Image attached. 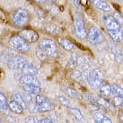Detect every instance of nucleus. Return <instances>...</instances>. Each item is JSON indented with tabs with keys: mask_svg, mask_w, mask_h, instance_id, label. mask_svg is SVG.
<instances>
[{
	"mask_svg": "<svg viewBox=\"0 0 123 123\" xmlns=\"http://www.w3.org/2000/svg\"><path fill=\"white\" fill-rule=\"evenodd\" d=\"M100 92L105 96H109L112 93V88L108 84H105L100 88Z\"/></svg>",
	"mask_w": 123,
	"mask_h": 123,
	"instance_id": "nucleus-23",
	"label": "nucleus"
},
{
	"mask_svg": "<svg viewBox=\"0 0 123 123\" xmlns=\"http://www.w3.org/2000/svg\"><path fill=\"white\" fill-rule=\"evenodd\" d=\"M27 60L21 55H15L7 62V67L11 70H21L25 64Z\"/></svg>",
	"mask_w": 123,
	"mask_h": 123,
	"instance_id": "nucleus-9",
	"label": "nucleus"
},
{
	"mask_svg": "<svg viewBox=\"0 0 123 123\" xmlns=\"http://www.w3.org/2000/svg\"><path fill=\"white\" fill-rule=\"evenodd\" d=\"M25 123H36V118L34 117H28L25 120Z\"/></svg>",
	"mask_w": 123,
	"mask_h": 123,
	"instance_id": "nucleus-33",
	"label": "nucleus"
},
{
	"mask_svg": "<svg viewBox=\"0 0 123 123\" xmlns=\"http://www.w3.org/2000/svg\"><path fill=\"white\" fill-rule=\"evenodd\" d=\"M37 123H54V121L49 118H42L41 120H38Z\"/></svg>",
	"mask_w": 123,
	"mask_h": 123,
	"instance_id": "nucleus-34",
	"label": "nucleus"
},
{
	"mask_svg": "<svg viewBox=\"0 0 123 123\" xmlns=\"http://www.w3.org/2000/svg\"><path fill=\"white\" fill-rule=\"evenodd\" d=\"M56 100L61 104L62 106H64L65 107L70 108L71 106L70 101L67 99L64 96H56Z\"/></svg>",
	"mask_w": 123,
	"mask_h": 123,
	"instance_id": "nucleus-25",
	"label": "nucleus"
},
{
	"mask_svg": "<svg viewBox=\"0 0 123 123\" xmlns=\"http://www.w3.org/2000/svg\"><path fill=\"white\" fill-rule=\"evenodd\" d=\"M19 36L29 43H34L39 39V35L36 31L32 30H24L19 32Z\"/></svg>",
	"mask_w": 123,
	"mask_h": 123,
	"instance_id": "nucleus-10",
	"label": "nucleus"
},
{
	"mask_svg": "<svg viewBox=\"0 0 123 123\" xmlns=\"http://www.w3.org/2000/svg\"><path fill=\"white\" fill-rule=\"evenodd\" d=\"M39 48L49 57L55 58L58 54L56 43L54 40L50 39H43L39 43Z\"/></svg>",
	"mask_w": 123,
	"mask_h": 123,
	"instance_id": "nucleus-5",
	"label": "nucleus"
},
{
	"mask_svg": "<svg viewBox=\"0 0 123 123\" xmlns=\"http://www.w3.org/2000/svg\"><path fill=\"white\" fill-rule=\"evenodd\" d=\"M8 103L7 101L6 96L5 94L0 92V110L7 111L8 109Z\"/></svg>",
	"mask_w": 123,
	"mask_h": 123,
	"instance_id": "nucleus-21",
	"label": "nucleus"
},
{
	"mask_svg": "<svg viewBox=\"0 0 123 123\" xmlns=\"http://www.w3.org/2000/svg\"><path fill=\"white\" fill-rule=\"evenodd\" d=\"M78 55L76 53H73L72 55L70 60H69V62H68V66L70 67L71 69H74L78 65Z\"/></svg>",
	"mask_w": 123,
	"mask_h": 123,
	"instance_id": "nucleus-22",
	"label": "nucleus"
},
{
	"mask_svg": "<svg viewBox=\"0 0 123 123\" xmlns=\"http://www.w3.org/2000/svg\"><path fill=\"white\" fill-rule=\"evenodd\" d=\"M120 1H123V0H120Z\"/></svg>",
	"mask_w": 123,
	"mask_h": 123,
	"instance_id": "nucleus-39",
	"label": "nucleus"
},
{
	"mask_svg": "<svg viewBox=\"0 0 123 123\" xmlns=\"http://www.w3.org/2000/svg\"><path fill=\"white\" fill-rule=\"evenodd\" d=\"M8 107L11 111L15 112L16 114H22L24 111V108L22 107L21 105H19L18 102H16L14 100H10L8 102Z\"/></svg>",
	"mask_w": 123,
	"mask_h": 123,
	"instance_id": "nucleus-14",
	"label": "nucleus"
},
{
	"mask_svg": "<svg viewBox=\"0 0 123 123\" xmlns=\"http://www.w3.org/2000/svg\"><path fill=\"white\" fill-rule=\"evenodd\" d=\"M24 92L28 94H39L42 92V89L40 86H29V85H24L23 87Z\"/></svg>",
	"mask_w": 123,
	"mask_h": 123,
	"instance_id": "nucleus-19",
	"label": "nucleus"
},
{
	"mask_svg": "<svg viewBox=\"0 0 123 123\" xmlns=\"http://www.w3.org/2000/svg\"><path fill=\"white\" fill-rule=\"evenodd\" d=\"M36 55L37 56V58L40 60H42V61H44L47 58L48 55H46V54L44 52H43L42 49L40 48L39 47L36 48Z\"/></svg>",
	"mask_w": 123,
	"mask_h": 123,
	"instance_id": "nucleus-27",
	"label": "nucleus"
},
{
	"mask_svg": "<svg viewBox=\"0 0 123 123\" xmlns=\"http://www.w3.org/2000/svg\"><path fill=\"white\" fill-rule=\"evenodd\" d=\"M19 81L21 84L24 85H29V86H40L41 83L40 80L37 79L35 76H26L24 75L19 78Z\"/></svg>",
	"mask_w": 123,
	"mask_h": 123,
	"instance_id": "nucleus-11",
	"label": "nucleus"
},
{
	"mask_svg": "<svg viewBox=\"0 0 123 123\" xmlns=\"http://www.w3.org/2000/svg\"><path fill=\"white\" fill-rule=\"evenodd\" d=\"M5 120L6 122L9 123H19V119L18 118H16L15 117H12V116H9L7 115L6 117Z\"/></svg>",
	"mask_w": 123,
	"mask_h": 123,
	"instance_id": "nucleus-30",
	"label": "nucleus"
},
{
	"mask_svg": "<svg viewBox=\"0 0 123 123\" xmlns=\"http://www.w3.org/2000/svg\"><path fill=\"white\" fill-rule=\"evenodd\" d=\"M74 25L76 35L79 39L83 40L87 37L88 31L85 28L83 17L80 13H76L74 15Z\"/></svg>",
	"mask_w": 123,
	"mask_h": 123,
	"instance_id": "nucleus-3",
	"label": "nucleus"
},
{
	"mask_svg": "<svg viewBox=\"0 0 123 123\" xmlns=\"http://www.w3.org/2000/svg\"><path fill=\"white\" fill-rule=\"evenodd\" d=\"M87 38L92 45H97L105 40V36L98 28L92 27L87 35Z\"/></svg>",
	"mask_w": 123,
	"mask_h": 123,
	"instance_id": "nucleus-8",
	"label": "nucleus"
},
{
	"mask_svg": "<svg viewBox=\"0 0 123 123\" xmlns=\"http://www.w3.org/2000/svg\"><path fill=\"white\" fill-rule=\"evenodd\" d=\"M70 112L74 116V117L78 122H80V123L84 122V120H84V117H83L80 109L76 108H72L70 109Z\"/></svg>",
	"mask_w": 123,
	"mask_h": 123,
	"instance_id": "nucleus-18",
	"label": "nucleus"
},
{
	"mask_svg": "<svg viewBox=\"0 0 123 123\" xmlns=\"http://www.w3.org/2000/svg\"><path fill=\"white\" fill-rule=\"evenodd\" d=\"M93 118L97 123H112V120L100 112H95L93 114Z\"/></svg>",
	"mask_w": 123,
	"mask_h": 123,
	"instance_id": "nucleus-17",
	"label": "nucleus"
},
{
	"mask_svg": "<svg viewBox=\"0 0 123 123\" xmlns=\"http://www.w3.org/2000/svg\"><path fill=\"white\" fill-rule=\"evenodd\" d=\"M36 104L37 105V111L39 112H49L54 109V105L45 96L37 94L36 96Z\"/></svg>",
	"mask_w": 123,
	"mask_h": 123,
	"instance_id": "nucleus-6",
	"label": "nucleus"
},
{
	"mask_svg": "<svg viewBox=\"0 0 123 123\" xmlns=\"http://www.w3.org/2000/svg\"><path fill=\"white\" fill-rule=\"evenodd\" d=\"M114 18L117 20V22H118L120 25L123 24V18L122 17V15H120V13H114Z\"/></svg>",
	"mask_w": 123,
	"mask_h": 123,
	"instance_id": "nucleus-31",
	"label": "nucleus"
},
{
	"mask_svg": "<svg viewBox=\"0 0 123 123\" xmlns=\"http://www.w3.org/2000/svg\"><path fill=\"white\" fill-rule=\"evenodd\" d=\"M104 73L100 68H95L89 72L88 82L93 89H98L104 81Z\"/></svg>",
	"mask_w": 123,
	"mask_h": 123,
	"instance_id": "nucleus-2",
	"label": "nucleus"
},
{
	"mask_svg": "<svg viewBox=\"0 0 123 123\" xmlns=\"http://www.w3.org/2000/svg\"><path fill=\"white\" fill-rule=\"evenodd\" d=\"M13 100H15L16 102H18L19 105H21L22 106V107L24 108V109H25L27 108V106H26V104L22 96L19 94V93H16V94H13Z\"/></svg>",
	"mask_w": 123,
	"mask_h": 123,
	"instance_id": "nucleus-26",
	"label": "nucleus"
},
{
	"mask_svg": "<svg viewBox=\"0 0 123 123\" xmlns=\"http://www.w3.org/2000/svg\"><path fill=\"white\" fill-rule=\"evenodd\" d=\"M95 101L100 105H102V106H105V107H109V106H110L109 102H108L106 100H105L104 98H102V97H97L96 98H95Z\"/></svg>",
	"mask_w": 123,
	"mask_h": 123,
	"instance_id": "nucleus-28",
	"label": "nucleus"
},
{
	"mask_svg": "<svg viewBox=\"0 0 123 123\" xmlns=\"http://www.w3.org/2000/svg\"><path fill=\"white\" fill-rule=\"evenodd\" d=\"M29 19H30L29 13L28 10H26L25 9L19 8L13 13L12 18L13 22L18 27L23 28L25 26L28 24Z\"/></svg>",
	"mask_w": 123,
	"mask_h": 123,
	"instance_id": "nucleus-4",
	"label": "nucleus"
},
{
	"mask_svg": "<svg viewBox=\"0 0 123 123\" xmlns=\"http://www.w3.org/2000/svg\"><path fill=\"white\" fill-rule=\"evenodd\" d=\"M22 74L26 76H36L38 74L37 69L31 64L27 63L21 69Z\"/></svg>",
	"mask_w": 123,
	"mask_h": 123,
	"instance_id": "nucleus-12",
	"label": "nucleus"
},
{
	"mask_svg": "<svg viewBox=\"0 0 123 123\" xmlns=\"http://www.w3.org/2000/svg\"><path fill=\"white\" fill-rule=\"evenodd\" d=\"M105 26L108 33L115 42H120L123 40V28L114 18V17L108 15L105 18Z\"/></svg>",
	"mask_w": 123,
	"mask_h": 123,
	"instance_id": "nucleus-1",
	"label": "nucleus"
},
{
	"mask_svg": "<svg viewBox=\"0 0 123 123\" xmlns=\"http://www.w3.org/2000/svg\"><path fill=\"white\" fill-rule=\"evenodd\" d=\"M60 44L61 46L66 51H71L74 48V44L73 43L68 39H62L60 40Z\"/></svg>",
	"mask_w": 123,
	"mask_h": 123,
	"instance_id": "nucleus-20",
	"label": "nucleus"
},
{
	"mask_svg": "<svg viewBox=\"0 0 123 123\" xmlns=\"http://www.w3.org/2000/svg\"><path fill=\"white\" fill-rule=\"evenodd\" d=\"M111 50L114 56V60L117 63H121L123 60V54L121 49L117 46L112 45L111 47Z\"/></svg>",
	"mask_w": 123,
	"mask_h": 123,
	"instance_id": "nucleus-15",
	"label": "nucleus"
},
{
	"mask_svg": "<svg viewBox=\"0 0 123 123\" xmlns=\"http://www.w3.org/2000/svg\"><path fill=\"white\" fill-rule=\"evenodd\" d=\"M0 123H2V122H1V118H0Z\"/></svg>",
	"mask_w": 123,
	"mask_h": 123,
	"instance_id": "nucleus-38",
	"label": "nucleus"
},
{
	"mask_svg": "<svg viewBox=\"0 0 123 123\" xmlns=\"http://www.w3.org/2000/svg\"><path fill=\"white\" fill-rule=\"evenodd\" d=\"M81 76H82V73L79 70H74L71 74V77L73 79H77V78H81Z\"/></svg>",
	"mask_w": 123,
	"mask_h": 123,
	"instance_id": "nucleus-32",
	"label": "nucleus"
},
{
	"mask_svg": "<svg viewBox=\"0 0 123 123\" xmlns=\"http://www.w3.org/2000/svg\"><path fill=\"white\" fill-rule=\"evenodd\" d=\"M71 1L74 4V6H76L79 9H81V3L79 0H71Z\"/></svg>",
	"mask_w": 123,
	"mask_h": 123,
	"instance_id": "nucleus-35",
	"label": "nucleus"
},
{
	"mask_svg": "<svg viewBox=\"0 0 123 123\" xmlns=\"http://www.w3.org/2000/svg\"><path fill=\"white\" fill-rule=\"evenodd\" d=\"M119 118H120V121L122 122V123H123V111H122V112H120V113H119Z\"/></svg>",
	"mask_w": 123,
	"mask_h": 123,
	"instance_id": "nucleus-36",
	"label": "nucleus"
},
{
	"mask_svg": "<svg viewBox=\"0 0 123 123\" xmlns=\"http://www.w3.org/2000/svg\"><path fill=\"white\" fill-rule=\"evenodd\" d=\"M112 88V93L117 96H120L123 98V88L118 85L114 84L111 86Z\"/></svg>",
	"mask_w": 123,
	"mask_h": 123,
	"instance_id": "nucleus-24",
	"label": "nucleus"
},
{
	"mask_svg": "<svg viewBox=\"0 0 123 123\" xmlns=\"http://www.w3.org/2000/svg\"><path fill=\"white\" fill-rule=\"evenodd\" d=\"M37 2H43V1H52L54 0H36Z\"/></svg>",
	"mask_w": 123,
	"mask_h": 123,
	"instance_id": "nucleus-37",
	"label": "nucleus"
},
{
	"mask_svg": "<svg viewBox=\"0 0 123 123\" xmlns=\"http://www.w3.org/2000/svg\"><path fill=\"white\" fill-rule=\"evenodd\" d=\"M9 45L13 48L22 52H28L30 46L27 42H25L19 35H16L9 40Z\"/></svg>",
	"mask_w": 123,
	"mask_h": 123,
	"instance_id": "nucleus-7",
	"label": "nucleus"
},
{
	"mask_svg": "<svg viewBox=\"0 0 123 123\" xmlns=\"http://www.w3.org/2000/svg\"><path fill=\"white\" fill-rule=\"evenodd\" d=\"M60 89L62 92L66 93L67 95H68L71 98H74L76 99H80L81 96H80V94L77 92L76 90L71 88L70 87H67V86H62L60 87Z\"/></svg>",
	"mask_w": 123,
	"mask_h": 123,
	"instance_id": "nucleus-16",
	"label": "nucleus"
},
{
	"mask_svg": "<svg viewBox=\"0 0 123 123\" xmlns=\"http://www.w3.org/2000/svg\"><path fill=\"white\" fill-rule=\"evenodd\" d=\"M112 102H113L114 106H120L123 104V98L116 96L113 98Z\"/></svg>",
	"mask_w": 123,
	"mask_h": 123,
	"instance_id": "nucleus-29",
	"label": "nucleus"
},
{
	"mask_svg": "<svg viewBox=\"0 0 123 123\" xmlns=\"http://www.w3.org/2000/svg\"><path fill=\"white\" fill-rule=\"evenodd\" d=\"M92 4L96 8L106 12H109L112 9L111 6L104 0H92Z\"/></svg>",
	"mask_w": 123,
	"mask_h": 123,
	"instance_id": "nucleus-13",
	"label": "nucleus"
}]
</instances>
